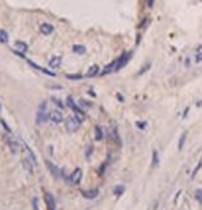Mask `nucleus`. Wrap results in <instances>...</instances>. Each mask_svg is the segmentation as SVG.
I'll list each match as a JSON object with an SVG mask.
<instances>
[{
    "mask_svg": "<svg viewBox=\"0 0 202 210\" xmlns=\"http://www.w3.org/2000/svg\"><path fill=\"white\" fill-rule=\"evenodd\" d=\"M50 113L48 111V103L47 102H43L41 105L39 106L37 109V113H36V124L39 126H41L44 122H47V119H50Z\"/></svg>",
    "mask_w": 202,
    "mask_h": 210,
    "instance_id": "1",
    "label": "nucleus"
},
{
    "mask_svg": "<svg viewBox=\"0 0 202 210\" xmlns=\"http://www.w3.org/2000/svg\"><path fill=\"white\" fill-rule=\"evenodd\" d=\"M66 102H67V106H69V107L72 109L73 111H74V116L77 117V118L80 119V121H84V119H85V114H84V111L81 110V109L78 107V106L74 103V100H73V98H72V96H69V98H67V100H66Z\"/></svg>",
    "mask_w": 202,
    "mask_h": 210,
    "instance_id": "2",
    "label": "nucleus"
},
{
    "mask_svg": "<svg viewBox=\"0 0 202 210\" xmlns=\"http://www.w3.org/2000/svg\"><path fill=\"white\" fill-rule=\"evenodd\" d=\"M4 141H6V144L9 146L10 151H11L13 154H17L18 150H20V147H18V143H17V140L14 139L13 133H7V135L4 136Z\"/></svg>",
    "mask_w": 202,
    "mask_h": 210,
    "instance_id": "3",
    "label": "nucleus"
},
{
    "mask_svg": "<svg viewBox=\"0 0 202 210\" xmlns=\"http://www.w3.org/2000/svg\"><path fill=\"white\" fill-rule=\"evenodd\" d=\"M22 151H23V158H26L28 161H31L34 166H37V158L34 155V152L28 147V144L25 141H22Z\"/></svg>",
    "mask_w": 202,
    "mask_h": 210,
    "instance_id": "4",
    "label": "nucleus"
},
{
    "mask_svg": "<svg viewBox=\"0 0 202 210\" xmlns=\"http://www.w3.org/2000/svg\"><path fill=\"white\" fill-rule=\"evenodd\" d=\"M81 177H83V170H81V168H76L72 172V174L67 177V183L72 184V185H76L81 181Z\"/></svg>",
    "mask_w": 202,
    "mask_h": 210,
    "instance_id": "5",
    "label": "nucleus"
},
{
    "mask_svg": "<svg viewBox=\"0 0 202 210\" xmlns=\"http://www.w3.org/2000/svg\"><path fill=\"white\" fill-rule=\"evenodd\" d=\"M45 165H47L48 170H50V173L52 174L55 179H59V177H63L65 176V170H62V169H59L56 165H54L51 161H45Z\"/></svg>",
    "mask_w": 202,
    "mask_h": 210,
    "instance_id": "6",
    "label": "nucleus"
},
{
    "mask_svg": "<svg viewBox=\"0 0 202 210\" xmlns=\"http://www.w3.org/2000/svg\"><path fill=\"white\" fill-rule=\"evenodd\" d=\"M80 124H81V121L76 116L69 117V118L66 119V129L69 130V132H76V130L80 128Z\"/></svg>",
    "mask_w": 202,
    "mask_h": 210,
    "instance_id": "7",
    "label": "nucleus"
},
{
    "mask_svg": "<svg viewBox=\"0 0 202 210\" xmlns=\"http://www.w3.org/2000/svg\"><path fill=\"white\" fill-rule=\"evenodd\" d=\"M50 121L55 125L61 124V122L63 121V114H62L59 110H52L50 113Z\"/></svg>",
    "mask_w": 202,
    "mask_h": 210,
    "instance_id": "8",
    "label": "nucleus"
},
{
    "mask_svg": "<svg viewBox=\"0 0 202 210\" xmlns=\"http://www.w3.org/2000/svg\"><path fill=\"white\" fill-rule=\"evenodd\" d=\"M98 190H84V191H81V195L84 196V198H87V199H94V198H96L98 196Z\"/></svg>",
    "mask_w": 202,
    "mask_h": 210,
    "instance_id": "9",
    "label": "nucleus"
},
{
    "mask_svg": "<svg viewBox=\"0 0 202 210\" xmlns=\"http://www.w3.org/2000/svg\"><path fill=\"white\" fill-rule=\"evenodd\" d=\"M45 202H47L48 210H56L55 209V199H54V196L51 195L50 192L45 194Z\"/></svg>",
    "mask_w": 202,
    "mask_h": 210,
    "instance_id": "10",
    "label": "nucleus"
},
{
    "mask_svg": "<svg viewBox=\"0 0 202 210\" xmlns=\"http://www.w3.org/2000/svg\"><path fill=\"white\" fill-rule=\"evenodd\" d=\"M40 32H41L43 34H51L54 32V26L51 25V23H41Z\"/></svg>",
    "mask_w": 202,
    "mask_h": 210,
    "instance_id": "11",
    "label": "nucleus"
},
{
    "mask_svg": "<svg viewBox=\"0 0 202 210\" xmlns=\"http://www.w3.org/2000/svg\"><path fill=\"white\" fill-rule=\"evenodd\" d=\"M114 70H117V61H114V62H111L110 65H107V66L103 69L102 74H107V73H111V72H114Z\"/></svg>",
    "mask_w": 202,
    "mask_h": 210,
    "instance_id": "12",
    "label": "nucleus"
},
{
    "mask_svg": "<svg viewBox=\"0 0 202 210\" xmlns=\"http://www.w3.org/2000/svg\"><path fill=\"white\" fill-rule=\"evenodd\" d=\"M15 47H17L18 52H26L28 51V44L23 41H17L15 43Z\"/></svg>",
    "mask_w": 202,
    "mask_h": 210,
    "instance_id": "13",
    "label": "nucleus"
},
{
    "mask_svg": "<svg viewBox=\"0 0 202 210\" xmlns=\"http://www.w3.org/2000/svg\"><path fill=\"white\" fill-rule=\"evenodd\" d=\"M59 65H61V56H52L50 61V66L52 67V69H55V67H58Z\"/></svg>",
    "mask_w": 202,
    "mask_h": 210,
    "instance_id": "14",
    "label": "nucleus"
},
{
    "mask_svg": "<svg viewBox=\"0 0 202 210\" xmlns=\"http://www.w3.org/2000/svg\"><path fill=\"white\" fill-rule=\"evenodd\" d=\"M98 72H99V67H98L96 65H94V66L89 67V72L87 73V76H88V77H92V76L98 74Z\"/></svg>",
    "mask_w": 202,
    "mask_h": 210,
    "instance_id": "15",
    "label": "nucleus"
},
{
    "mask_svg": "<svg viewBox=\"0 0 202 210\" xmlns=\"http://www.w3.org/2000/svg\"><path fill=\"white\" fill-rule=\"evenodd\" d=\"M95 137H96V140H102L103 139V130L100 126L95 128Z\"/></svg>",
    "mask_w": 202,
    "mask_h": 210,
    "instance_id": "16",
    "label": "nucleus"
},
{
    "mask_svg": "<svg viewBox=\"0 0 202 210\" xmlns=\"http://www.w3.org/2000/svg\"><path fill=\"white\" fill-rule=\"evenodd\" d=\"M73 52L84 54V52H85V47H83V45H73Z\"/></svg>",
    "mask_w": 202,
    "mask_h": 210,
    "instance_id": "17",
    "label": "nucleus"
},
{
    "mask_svg": "<svg viewBox=\"0 0 202 210\" xmlns=\"http://www.w3.org/2000/svg\"><path fill=\"white\" fill-rule=\"evenodd\" d=\"M0 41L2 43H7L9 41V34L4 30H0Z\"/></svg>",
    "mask_w": 202,
    "mask_h": 210,
    "instance_id": "18",
    "label": "nucleus"
},
{
    "mask_svg": "<svg viewBox=\"0 0 202 210\" xmlns=\"http://www.w3.org/2000/svg\"><path fill=\"white\" fill-rule=\"evenodd\" d=\"M51 100H52V102H54V103H55V105H56V106H58V107H61V109H63V107H65V105H63V103H62V100H59V99H58V98L52 96V98H51Z\"/></svg>",
    "mask_w": 202,
    "mask_h": 210,
    "instance_id": "19",
    "label": "nucleus"
},
{
    "mask_svg": "<svg viewBox=\"0 0 202 210\" xmlns=\"http://www.w3.org/2000/svg\"><path fill=\"white\" fill-rule=\"evenodd\" d=\"M0 124L3 125V128H4V129H6V132H7V133H13V132H11V129H10V126H9V125H7V122L4 121L3 118L0 119Z\"/></svg>",
    "mask_w": 202,
    "mask_h": 210,
    "instance_id": "20",
    "label": "nucleus"
},
{
    "mask_svg": "<svg viewBox=\"0 0 202 210\" xmlns=\"http://www.w3.org/2000/svg\"><path fill=\"white\" fill-rule=\"evenodd\" d=\"M186 136H187V133H183V135H182V137H180V141H179V150H182V148H183V146H184Z\"/></svg>",
    "mask_w": 202,
    "mask_h": 210,
    "instance_id": "21",
    "label": "nucleus"
},
{
    "mask_svg": "<svg viewBox=\"0 0 202 210\" xmlns=\"http://www.w3.org/2000/svg\"><path fill=\"white\" fill-rule=\"evenodd\" d=\"M122 192H124V187H122V185H118V187L114 188V194H116V195H121Z\"/></svg>",
    "mask_w": 202,
    "mask_h": 210,
    "instance_id": "22",
    "label": "nucleus"
},
{
    "mask_svg": "<svg viewBox=\"0 0 202 210\" xmlns=\"http://www.w3.org/2000/svg\"><path fill=\"white\" fill-rule=\"evenodd\" d=\"M195 199L198 202H202V191L201 190H197L195 191Z\"/></svg>",
    "mask_w": 202,
    "mask_h": 210,
    "instance_id": "23",
    "label": "nucleus"
},
{
    "mask_svg": "<svg viewBox=\"0 0 202 210\" xmlns=\"http://www.w3.org/2000/svg\"><path fill=\"white\" fill-rule=\"evenodd\" d=\"M33 210H39V199L33 198Z\"/></svg>",
    "mask_w": 202,
    "mask_h": 210,
    "instance_id": "24",
    "label": "nucleus"
},
{
    "mask_svg": "<svg viewBox=\"0 0 202 210\" xmlns=\"http://www.w3.org/2000/svg\"><path fill=\"white\" fill-rule=\"evenodd\" d=\"M67 78H72V80H73V78H74V80H78V78H81V76H78V74H76V76L69 74V76H67Z\"/></svg>",
    "mask_w": 202,
    "mask_h": 210,
    "instance_id": "25",
    "label": "nucleus"
},
{
    "mask_svg": "<svg viewBox=\"0 0 202 210\" xmlns=\"http://www.w3.org/2000/svg\"><path fill=\"white\" fill-rule=\"evenodd\" d=\"M146 122H138V126L139 128H142V129H143V128H146Z\"/></svg>",
    "mask_w": 202,
    "mask_h": 210,
    "instance_id": "26",
    "label": "nucleus"
},
{
    "mask_svg": "<svg viewBox=\"0 0 202 210\" xmlns=\"http://www.w3.org/2000/svg\"><path fill=\"white\" fill-rule=\"evenodd\" d=\"M153 154H154V163H158V154H157V151H154Z\"/></svg>",
    "mask_w": 202,
    "mask_h": 210,
    "instance_id": "27",
    "label": "nucleus"
},
{
    "mask_svg": "<svg viewBox=\"0 0 202 210\" xmlns=\"http://www.w3.org/2000/svg\"><path fill=\"white\" fill-rule=\"evenodd\" d=\"M0 111H2V105H0Z\"/></svg>",
    "mask_w": 202,
    "mask_h": 210,
    "instance_id": "28",
    "label": "nucleus"
}]
</instances>
